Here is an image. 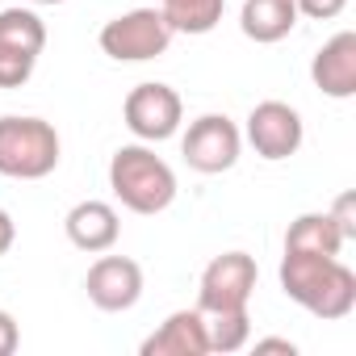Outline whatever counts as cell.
<instances>
[{
    "label": "cell",
    "instance_id": "obj_16",
    "mask_svg": "<svg viewBox=\"0 0 356 356\" xmlns=\"http://www.w3.org/2000/svg\"><path fill=\"white\" fill-rule=\"evenodd\" d=\"M0 47L9 51H26V55H42L47 47V26L34 9H0Z\"/></svg>",
    "mask_w": 356,
    "mask_h": 356
},
{
    "label": "cell",
    "instance_id": "obj_17",
    "mask_svg": "<svg viewBox=\"0 0 356 356\" xmlns=\"http://www.w3.org/2000/svg\"><path fill=\"white\" fill-rule=\"evenodd\" d=\"M206 339H210V352H239V348H248V343H252L248 306L206 314Z\"/></svg>",
    "mask_w": 356,
    "mask_h": 356
},
{
    "label": "cell",
    "instance_id": "obj_7",
    "mask_svg": "<svg viewBox=\"0 0 356 356\" xmlns=\"http://www.w3.org/2000/svg\"><path fill=\"white\" fill-rule=\"evenodd\" d=\"M256 260L248 252H222L206 264L202 285H197V310L214 314V310H239L252 302L256 293Z\"/></svg>",
    "mask_w": 356,
    "mask_h": 356
},
{
    "label": "cell",
    "instance_id": "obj_24",
    "mask_svg": "<svg viewBox=\"0 0 356 356\" xmlns=\"http://www.w3.org/2000/svg\"><path fill=\"white\" fill-rule=\"evenodd\" d=\"M30 5H63V0H30Z\"/></svg>",
    "mask_w": 356,
    "mask_h": 356
},
{
    "label": "cell",
    "instance_id": "obj_18",
    "mask_svg": "<svg viewBox=\"0 0 356 356\" xmlns=\"http://www.w3.org/2000/svg\"><path fill=\"white\" fill-rule=\"evenodd\" d=\"M34 55H26V51H9V47H0V88H22V84H30V76H34Z\"/></svg>",
    "mask_w": 356,
    "mask_h": 356
},
{
    "label": "cell",
    "instance_id": "obj_12",
    "mask_svg": "<svg viewBox=\"0 0 356 356\" xmlns=\"http://www.w3.org/2000/svg\"><path fill=\"white\" fill-rule=\"evenodd\" d=\"M63 231H67L72 248H80V252H92V256H97V252H109V248L118 243L122 222H118V210H113L109 202L88 197V202H80V206H72V210H67Z\"/></svg>",
    "mask_w": 356,
    "mask_h": 356
},
{
    "label": "cell",
    "instance_id": "obj_22",
    "mask_svg": "<svg viewBox=\"0 0 356 356\" xmlns=\"http://www.w3.org/2000/svg\"><path fill=\"white\" fill-rule=\"evenodd\" d=\"M13 239H17V222H13L9 210H0V256L13 248Z\"/></svg>",
    "mask_w": 356,
    "mask_h": 356
},
{
    "label": "cell",
    "instance_id": "obj_23",
    "mask_svg": "<svg viewBox=\"0 0 356 356\" xmlns=\"http://www.w3.org/2000/svg\"><path fill=\"white\" fill-rule=\"evenodd\" d=\"M256 352H285V356H293L298 343L293 339H256Z\"/></svg>",
    "mask_w": 356,
    "mask_h": 356
},
{
    "label": "cell",
    "instance_id": "obj_10",
    "mask_svg": "<svg viewBox=\"0 0 356 356\" xmlns=\"http://www.w3.org/2000/svg\"><path fill=\"white\" fill-rule=\"evenodd\" d=\"M310 80L323 97H335V101L356 97V34L352 30H339L335 38L318 47L310 63Z\"/></svg>",
    "mask_w": 356,
    "mask_h": 356
},
{
    "label": "cell",
    "instance_id": "obj_2",
    "mask_svg": "<svg viewBox=\"0 0 356 356\" xmlns=\"http://www.w3.org/2000/svg\"><path fill=\"white\" fill-rule=\"evenodd\" d=\"M109 189L130 214H163L176 202V172L147 143H130L109 159Z\"/></svg>",
    "mask_w": 356,
    "mask_h": 356
},
{
    "label": "cell",
    "instance_id": "obj_13",
    "mask_svg": "<svg viewBox=\"0 0 356 356\" xmlns=\"http://www.w3.org/2000/svg\"><path fill=\"white\" fill-rule=\"evenodd\" d=\"M298 26V5L293 0H243V13H239V30L252 42H281L289 38Z\"/></svg>",
    "mask_w": 356,
    "mask_h": 356
},
{
    "label": "cell",
    "instance_id": "obj_14",
    "mask_svg": "<svg viewBox=\"0 0 356 356\" xmlns=\"http://www.w3.org/2000/svg\"><path fill=\"white\" fill-rule=\"evenodd\" d=\"M285 252H314V256H339L343 235L331 222V214H298L285 231Z\"/></svg>",
    "mask_w": 356,
    "mask_h": 356
},
{
    "label": "cell",
    "instance_id": "obj_8",
    "mask_svg": "<svg viewBox=\"0 0 356 356\" xmlns=\"http://www.w3.org/2000/svg\"><path fill=\"white\" fill-rule=\"evenodd\" d=\"M306 138V126H302V113L285 101H260L252 113H248V143L256 147L260 159H289L298 155Z\"/></svg>",
    "mask_w": 356,
    "mask_h": 356
},
{
    "label": "cell",
    "instance_id": "obj_11",
    "mask_svg": "<svg viewBox=\"0 0 356 356\" xmlns=\"http://www.w3.org/2000/svg\"><path fill=\"white\" fill-rule=\"evenodd\" d=\"M210 339H206V314L193 310H172L147 339H143V356H206Z\"/></svg>",
    "mask_w": 356,
    "mask_h": 356
},
{
    "label": "cell",
    "instance_id": "obj_20",
    "mask_svg": "<svg viewBox=\"0 0 356 356\" xmlns=\"http://www.w3.org/2000/svg\"><path fill=\"white\" fill-rule=\"evenodd\" d=\"M298 5V17H310V22H331L348 9V0H293Z\"/></svg>",
    "mask_w": 356,
    "mask_h": 356
},
{
    "label": "cell",
    "instance_id": "obj_1",
    "mask_svg": "<svg viewBox=\"0 0 356 356\" xmlns=\"http://www.w3.org/2000/svg\"><path fill=\"white\" fill-rule=\"evenodd\" d=\"M281 289L289 302L310 310L314 318H343L356 306V273L339 256L285 252L281 256Z\"/></svg>",
    "mask_w": 356,
    "mask_h": 356
},
{
    "label": "cell",
    "instance_id": "obj_4",
    "mask_svg": "<svg viewBox=\"0 0 356 356\" xmlns=\"http://www.w3.org/2000/svg\"><path fill=\"white\" fill-rule=\"evenodd\" d=\"M168 47H172V26L163 22L159 5L130 9V13L105 22V30H101V51L118 63H147V59H159Z\"/></svg>",
    "mask_w": 356,
    "mask_h": 356
},
{
    "label": "cell",
    "instance_id": "obj_6",
    "mask_svg": "<svg viewBox=\"0 0 356 356\" xmlns=\"http://www.w3.org/2000/svg\"><path fill=\"white\" fill-rule=\"evenodd\" d=\"M122 118L130 126V134L138 143H163L181 130V118H185V101L176 88L159 84V80H147L138 88H130L126 105H122Z\"/></svg>",
    "mask_w": 356,
    "mask_h": 356
},
{
    "label": "cell",
    "instance_id": "obj_15",
    "mask_svg": "<svg viewBox=\"0 0 356 356\" xmlns=\"http://www.w3.org/2000/svg\"><path fill=\"white\" fill-rule=\"evenodd\" d=\"M155 5L172 34H210L227 13V0H155Z\"/></svg>",
    "mask_w": 356,
    "mask_h": 356
},
{
    "label": "cell",
    "instance_id": "obj_9",
    "mask_svg": "<svg viewBox=\"0 0 356 356\" xmlns=\"http://www.w3.org/2000/svg\"><path fill=\"white\" fill-rule=\"evenodd\" d=\"M88 302L105 314H122L143 298V268L130 256H101L84 277Z\"/></svg>",
    "mask_w": 356,
    "mask_h": 356
},
{
    "label": "cell",
    "instance_id": "obj_21",
    "mask_svg": "<svg viewBox=\"0 0 356 356\" xmlns=\"http://www.w3.org/2000/svg\"><path fill=\"white\" fill-rule=\"evenodd\" d=\"M22 343V331H17V318L9 310H0V356H13Z\"/></svg>",
    "mask_w": 356,
    "mask_h": 356
},
{
    "label": "cell",
    "instance_id": "obj_5",
    "mask_svg": "<svg viewBox=\"0 0 356 356\" xmlns=\"http://www.w3.org/2000/svg\"><path fill=\"white\" fill-rule=\"evenodd\" d=\"M243 151V134L227 113H202L197 122H189L185 138H181V155L193 172L202 176H218L231 172L235 159Z\"/></svg>",
    "mask_w": 356,
    "mask_h": 356
},
{
    "label": "cell",
    "instance_id": "obj_3",
    "mask_svg": "<svg viewBox=\"0 0 356 356\" xmlns=\"http://www.w3.org/2000/svg\"><path fill=\"white\" fill-rule=\"evenodd\" d=\"M59 134L42 118L5 113L0 118V176L9 181H42L59 168Z\"/></svg>",
    "mask_w": 356,
    "mask_h": 356
},
{
    "label": "cell",
    "instance_id": "obj_19",
    "mask_svg": "<svg viewBox=\"0 0 356 356\" xmlns=\"http://www.w3.org/2000/svg\"><path fill=\"white\" fill-rule=\"evenodd\" d=\"M327 214H331V222L339 227L343 243H352V239H356V193H339Z\"/></svg>",
    "mask_w": 356,
    "mask_h": 356
}]
</instances>
